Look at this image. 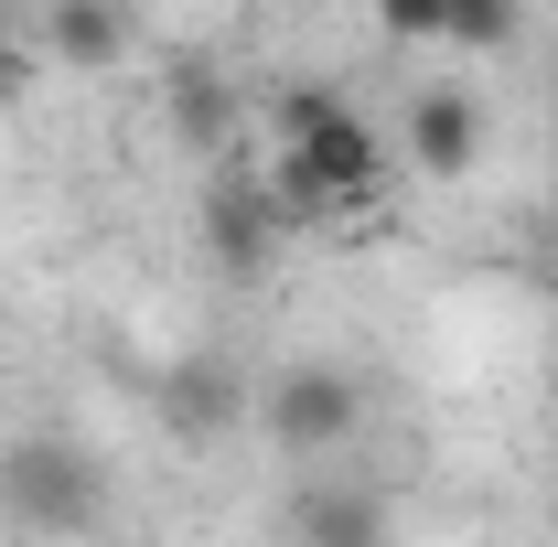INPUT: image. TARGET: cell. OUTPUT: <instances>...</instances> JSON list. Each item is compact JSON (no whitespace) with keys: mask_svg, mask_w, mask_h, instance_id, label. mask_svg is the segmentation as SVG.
<instances>
[{"mask_svg":"<svg viewBox=\"0 0 558 547\" xmlns=\"http://www.w3.org/2000/svg\"><path fill=\"white\" fill-rule=\"evenodd\" d=\"M44 44H54L65 65H119V54H130V11H97V0H54V11H44Z\"/></svg>","mask_w":558,"mask_h":547,"instance_id":"cell-8","label":"cell"},{"mask_svg":"<svg viewBox=\"0 0 558 547\" xmlns=\"http://www.w3.org/2000/svg\"><path fill=\"white\" fill-rule=\"evenodd\" d=\"M323 119H344V86H312V75H301V86H279V97H269V130H279V150H290V139H312Z\"/></svg>","mask_w":558,"mask_h":547,"instance_id":"cell-9","label":"cell"},{"mask_svg":"<svg viewBox=\"0 0 558 547\" xmlns=\"http://www.w3.org/2000/svg\"><path fill=\"white\" fill-rule=\"evenodd\" d=\"M258 429H269L290 462L344 451L354 429H365V376L354 365H279L269 387H258Z\"/></svg>","mask_w":558,"mask_h":547,"instance_id":"cell-3","label":"cell"},{"mask_svg":"<svg viewBox=\"0 0 558 547\" xmlns=\"http://www.w3.org/2000/svg\"><path fill=\"white\" fill-rule=\"evenodd\" d=\"M0 515L22 537H86L108 515V462L75 440V429H22L0 451Z\"/></svg>","mask_w":558,"mask_h":547,"instance_id":"cell-2","label":"cell"},{"mask_svg":"<svg viewBox=\"0 0 558 547\" xmlns=\"http://www.w3.org/2000/svg\"><path fill=\"white\" fill-rule=\"evenodd\" d=\"M387 33H398V44H462V54H505L526 22H515L505 0H440V11H429V0H398V11H387Z\"/></svg>","mask_w":558,"mask_h":547,"instance_id":"cell-5","label":"cell"},{"mask_svg":"<svg viewBox=\"0 0 558 547\" xmlns=\"http://www.w3.org/2000/svg\"><path fill=\"white\" fill-rule=\"evenodd\" d=\"M473 161H484V108H473V86H418L409 97V172L462 183Z\"/></svg>","mask_w":558,"mask_h":547,"instance_id":"cell-4","label":"cell"},{"mask_svg":"<svg viewBox=\"0 0 558 547\" xmlns=\"http://www.w3.org/2000/svg\"><path fill=\"white\" fill-rule=\"evenodd\" d=\"M290 537L301 547H387V505L354 494V483H312V494L290 505Z\"/></svg>","mask_w":558,"mask_h":547,"instance_id":"cell-7","label":"cell"},{"mask_svg":"<svg viewBox=\"0 0 558 547\" xmlns=\"http://www.w3.org/2000/svg\"><path fill=\"white\" fill-rule=\"evenodd\" d=\"M376 194H387V139L365 130L354 108L269 161V215L279 226H344V215H365Z\"/></svg>","mask_w":558,"mask_h":547,"instance_id":"cell-1","label":"cell"},{"mask_svg":"<svg viewBox=\"0 0 558 547\" xmlns=\"http://www.w3.org/2000/svg\"><path fill=\"white\" fill-rule=\"evenodd\" d=\"M172 130L183 139H226V86H215V75H183V86H172Z\"/></svg>","mask_w":558,"mask_h":547,"instance_id":"cell-10","label":"cell"},{"mask_svg":"<svg viewBox=\"0 0 558 547\" xmlns=\"http://www.w3.org/2000/svg\"><path fill=\"white\" fill-rule=\"evenodd\" d=\"M161 418H172V440H226L236 418H247V387H236V365H172L161 376Z\"/></svg>","mask_w":558,"mask_h":547,"instance_id":"cell-6","label":"cell"}]
</instances>
